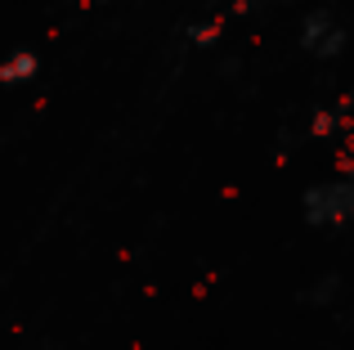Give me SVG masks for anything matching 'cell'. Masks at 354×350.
Instances as JSON below:
<instances>
[{
  "instance_id": "obj_1",
  "label": "cell",
  "mask_w": 354,
  "mask_h": 350,
  "mask_svg": "<svg viewBox=\"0 0 354 350\" xmlns=\"http://www.w3.org/2000/svg\"><path fill=\"white\" fill-rule=\"evenodd\" d=\"M305 220L310 225H346V220H354V175H341L323 189L305 193Z\"/></svg>"
},
{
  "instance_id": "obj_2",
  "label": "cell",
  "mask_w": 354,
  "mask_h": 350,
  "mask_svg": "<svg viewBox=\"0 0 354 350\" xmlns=\"http://www.w3.org/2000/svg\"><path fill=\"white\" fill-rule=\"evenodd\" d=\"M305 45H310L314 54H323V59H328V54H337V50H341V32H337V23H332L328 14H314L310 23H305Z\"/></svg>"
},
{
  "instance_id": "obj_3",
  "label": "cell",
  "mask_w": 354,
  "mask_h": 350,
  "mask_svg": "<svg viewBox=\"0 0 354 350\" xmlns=\"http://www.w3.org/2000/svg\"><path fill=\"white\" fill-rule=\"evenodd\" d=\"M32 72H36V59H32V54H14V59L0 68V81H5V86H14V81L32 77Z\"/></svg>"
}]
</instances>
